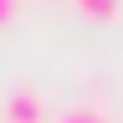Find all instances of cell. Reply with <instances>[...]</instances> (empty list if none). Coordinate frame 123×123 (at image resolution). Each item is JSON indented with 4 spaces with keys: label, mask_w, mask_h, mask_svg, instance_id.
I'll list each match as a JSON object with an SVG mask.
<instances>
[{
    "label": "cell",
    "mask_w": 123,
    "mask_h": 123,
    "mask_svg": "<svg viewBox=\"0 0 123 123\" xmlns=\"http://www.w3.org/2000/svg\"><path fill=\"white\" fill-rule=\"evenodd\" d=\"M0 123H46L41 92H36V87H15V92H5V103H0Z\"/></svg>",
    "instance_id": "obj_1"
},
{
    "label": "cell",
    "mask_w": 123,
    "mask_h": 123,
    "mask_svg": "<svg viewBox=\"0 0 123 123\" xmlns=\"http://www.w3.org/2000/svg\"><path fill=\"white\" fill-rule=\"evenodd\" d=\"M46 123H118L108 108H92V103H77L67 108V113H56V118H46Z\"/></svg>",
    "instance_id": "obj_2"
},
{
    "label": "cell",
    "mask_w": 123,
    "mask_h": 123,
    "mask_svg": "<svg viewBox=\"0 0 123 123\" xmlns=\"http://www.w3.org/2000/svg\"><path fill=\"white\" fill-rule=\"evenodd\" d=\"M77 10L92 15V21H113V15L123 10V0H77Z\"/></svg>",
    "instance_id": "obj_3"
},
{
    "label": "cell",
    "mask_w": 123,
    "mask_h": 123,
    "mask_svg": "<svg viewBox=\"0 0 123 123\" xmlns=\"http://www.w3.org/2000/svg\"><path fill=\"white\" fill-rule=\"evenodd\" d=\"M15 10H21V0H0V26H5V21H15Z\"/></svg>",
    "instance_id": "obj_4"
}]
</instances>
